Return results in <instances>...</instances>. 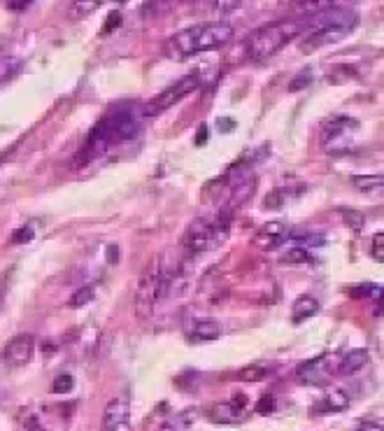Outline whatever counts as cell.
<instances>
[{"label":"cell","instance_id":"6da1fadb","mask_svg":"<svg viewBox=\"0 0 384 431\" xmlns=\"http://www.w3.org/2000/svg\"><path fill=\"white\" fill-rule=\"evenodd\" d=\"M143 112H138L131 105H119L112 112H107L98 124L91 128V133L84 140V147L77 154L75 164L84 166L91 159L100 157L107 150L117 147L119 143H128L143 131Z\"/></svg>","mask_w":384,"mask_h":431},{"label":"cell","instance_id":"7a4b0ae2","mask_svg":"<svg viewBox=\"0 0 384 431\" xmlns=\"http://www.w3.org/2000/svg\"><path fill=\"white\" fill-rule=\"evenodd\" d=\"M235 28L226 21H205L191 28H184L168 37L165 42V56L172 61H187L203 51L221 49L233 40Z\"/></svg>","mask_w":384,"mask_h":431},{"label":"cell","instance_id":"3957f363","mask_svg":"<svg viewBox=\"0 0 384 431\" xmlns=\"http://www.w3.org/2000/svg\"><path fill=\"white\" fill-rule=\"evenodd\" d=\"M303 33V19H282L256 28L245 40V56L249 61H266Z\"/></svg>","mask_w":384,"mask_h":431},{"label":"cell","instance_id":"277c9868","mask_svg":"<svg viewBox=\"0 0 384 431\" xmlns=\"http://www.w3.org/2000/svg\"><path fill=\"white\" fill-rule=\"evenodd\" d=\"M168 275L170 271L165 268L163 254H156L138 280V289H136L138 317H143V319L152 317L154 308H156V304L163 299L165 292H168Z\"/></svg>","mask_w":384,"mask_h":431},{"label":"cell","instance_id":"5b68a950","mask_svg":"<svg viewBox=\"0 0 384 431\" xmlns=\"http://www.w3.org/2000/svg\"><path fill=\"white\" fill-rule=\"evenodd\" d=\"M230 231V220L228 215L214 217V220H194L187 227L182 236L184 249H189L191 254L208 252V249L219 247L223 240L228 238Z\"/></svg>","mask_w":384,"mask_h":431},{"label":"cell","instance_id":"8992f818","mask_svg":"<svg viewBox=\"0 0 384 431\" xmlns=\"http://www.w3.org/2000/svg\"><path fill=\"white\" fill-rule=\"evenodd\" d=\"M201 87H203V77L198 73L184 75L182 80L172 82L168 89H163L158 96H154L140 112H143V117H158L161 112L170 110L172 105H177L179 100L187 98L189 94H194L196 89H201Z\"/></svg>","mask_w":384,"mask_h":431},{"label":"cell","instance_id":"52a82bcc","mask_svg":"<svg viewBox=\"0 0 384 431\" xmlns=\"http://www.w3.org/2000/svg\"><path fill=\"white\" fill-rule=\"evenodd\" d=\"M358 133V121L351 117H333L331 121H326L322 128V147L326 154L333 157H340L347 154L354 147V136Z\"/></svg>","mask_w":384,"mask_h":431},{"label":"cell","instance_id":"ba28073f","mask_svg":"<svg viewBox=\"0 0 384 431\" xmlns=\"http://www.w3.org/2000/svg\"><path fill=\"white\" fill-rule=\"evenodd\" d=\"M100 431H131V398L117 394L102 408Z\"/></svg>","mask_w":384,"mask_h":431},{"label":"cell","instance_id":"9c48e42d","mask_svg":"<svg viewBox=\"0 0 384 431\" xmlns=\"http://www.w3.org/2000/svg\"><path fill=\"white\" fill-rule=\"evenodd\" d=\"M338 357L340 355L324 352L315 359H307L296 369V380L303 385H324L331 378V373H336V366H331V362H336Z\"/></svg>","mask_w":384,"mask_h":431},{"label":"cell","instance_id":"30bf717a","mask_svg":"<svg viewBox=\"0 0 384 431\" xmlns=\"http://www.w3.org/2000/svg\"><path fill=\"white\" fill-rule=\"evenodd\" d=\"M35 352V338L30 333H19V336L10 338L3 347V362L10 369H21L33 359Z\"/></svg>","mask_w":384,"mask_h":431},{"label":"cell","instance_id":"8fae6325","mask_svg":"<svg viewBox=\"0 0 384 431\" xmlns=\"http://www.w3.org/2000/svg\"><path fill=\"white\" fill-rule=\"evenodd\" d=\"M289 238H291L289 227L280 220H273L259 229V234L254 236V245L259 249H264V252H273V249L284 245Z\"/></svg>","mask_w":384,"mask_h":431},{"label":"cell","instance_id":"7c38bea8","mask_svg":"<svg viewBox=\"0 0 384 431\" xmlns=\"http://www.w3.org/2000/svg\"><path fill=\"white\" fill-rule=\"evenodd\" d=\"M354 401V394H351L349 389H331L326 392V394L319 398V401L312 406L310 415H329V413H342V410L349 408V403Z\"/></svg>","mask_w":384,"mask_h":431},{"label":"cell","instance_id":"4fadbf2b","mask_svg":"<svg viewBox=\"0 0 384 431\" xmlns=\"http://www.w3.org/2000/svg\"><path fill=\"white\" fill-rule=\"evenodd\" d=\"M368 362H370V352L363 350V347H356V350H349L340 355L336 364V373L338 376H351V373L361 371Z\"/></svg>","mask_w":384,"mask_h":431},{"label":"cell","instance_id":"5bb4252c","mask_svg":"<svg viewBox=\"0 0 384 431\" xmlns=\"http://www.w3.org/2000/svg\"><path fill=\"white\" fill-rule=\"evenodd\" d=\"M221 324L214 319H198L189 326V340L194 343H208V340H217L221 336Z\"/></svg>","mask_w":384,"mask_h":431},{"label":"cell","instance_id":"9a60e30c","mask_svg":"<svg viewBox=\"0 0 384 431\" xmlns=\"http://www.w3.org/2000/svg\"><path fill=\"white\" fill-rule=\"evenodd\" d=\"M319 301L315 299V296H300V299H296V304H293L291 308V322L293 324H303V322L312 319L315 315L319 313Z\"/></svg>","mask_w":384,"mask_h":431},{"label":"cell","instance_id":"2e32d148","mask_svg":"<svg viewBox=\"0 0 384 431\" xmlns=\"http://www.w3.org/2000/svg\"><path fill=\"white\" fill-rule=\"evenodd\" d=\"M351 184L356 186L358 191H380L382 184H384V177L382 175H354L351 177Z\"/></svg>","mask_w":384,"mask_h":431},{"label":"cell","instance_id":"e0dca14e","mask_svg":"<svg viewBox=\"0 0 384 431\" xmlns=\"http://www.w3.org/2000/svg\"><path fill=\"white\" fill-rule=\"evenodd\" d=\"M340 215L345 217V224L354 231V234H358L363 227H366V215L363 212H358L354 208H340Z\"/></svg>","mask_w":384,"mask_h":431},{"label":"cell","instance_id":"ac0fdd59","mask_svg":"<svg viewBox=\"0 0 384 431\" xmlns=\"http://www.w3.org/2000/svg\"><path fill=\"white\" fill-rule=\"evenodd\" d=\"M315 256L307 247H293L289 252L282 254V263H312Z\"/></svg>","mask_w":384,"mask_h":431},{"label":"cell","instance_id":"d6986e66","mask_svg":"<svg viewBox=\"0 0 384 431\" xmlns=\"http://www.w3.org/2000/svg\"><path fill=\"white\" fill-rule=\"evenodd\" d=\"M93 299H95V287L86 285V287H82L77 294H73V299H70V308H82V306L91 304Z\"/></svg>","mask_w":384,"mask_h":431},{"label":"cell","instance_id":"ffe728a7","mask_svg":"<svg viewBox=\"0 0 384 431\" xmlns=\"http://www.w3.org/2000/svg\"><path fill=\"white\" fill-rule=\"evenodd\" d=\"M266 376H268V369H264V366H247V369H242L238 373V378H240V380H245V382L264 380Z\"/></svg>","mask_w":384,"mask_h":431},{"label":"cell","instance_id":"44dd1931","mask_svg":"<svg viewBox=\"0 0 384 431\" xmlns=\"http://www.w3.org/2000/svg\"><path fill=\"white\" fill-rule=\"evenodd\" d=\"M75 387V378L70 376V373H63V376H59L54 380V385H51V392L54 394H68V392H73Z\"/></svg>","mask_w":384,"mask_h":431},{"label":"cell","instance_id":"7402d4cb","mask_svg":"<svg viewBox=\"0 0 384 431\" xmlns=\"http://www.w3.org/2000/svg\"><path fill=\"white\" fill-rule=\"evenodd\" d=\"M354 299H358V296H370V299H375L377 304L382 301V287L380 285H363V287H354L349 292Z\"/></svg>","mask_w":384,"mask_h":431},{"label":"cell","instance_id":"603a6c76","mask_svg":"<svg viewBox=\"0 0 384 431\" xmlns=\"http://www.w3.org/2000/svg\"><path fill=\"white\" fill-rule=\"evenodd\" d=\"M284 201H286V191L284 189H273L271 194L266 196L264 208L266 210H280L282 205H284Z\"/></svg>","mask_w":384,"mask_h":431},{"label":"cell","instance_id":"cb8c5ba5","mask_svg":"<svg viewBox=\"0 0 384 431\" xmlns=\"http://www.w3.org/2000/svg\"><path fill=\"white\" fill-rule=\"evenodd\" d=\"M33 236H35L33 224H26L24 229H19V231H15V234H12V243H15V245H24V243L33 240Z\"/></svg>","mask_w":384,"mask_h":431},{"label":"cell","instance_id":"d4e9b609","mask_svg":"<svg viewBox=\"0 0 384 431\" xmlns=\"http://www.w3.org/2000/svg\"><path fill=\"white\" fill-rule=\"evenodd\" d=\"M275 410V396L273 394H264L256 401V413L259 415H271Z\"/></svg>","mask_w":384,"mask_h":431},{"label":"cell","instance_id":"484cf974","mask_svg":"<svg viewBox=\"0 0 384 431\" xmlns=\"http://www.w3.org/2000/svg\"><path fill=\"white\" fill-rule=\"evenodd\" d=\"M331 3H293V10L296 12H307V15H317V12H322L329 8Z\"/></svg>","mask_w":384,"mask_h":431},{"label":"cell","instance_id":"4316f807","mask_svg":"<svg viewBox=\"0 0 384 431\" xmlns=\"http://www.w3.org/2000/svg\"><path fill=\"white\" fill-rule=\"evenodd\" d=\"M370 254H373L375 261H384V236L375 234L373 243H370Z\"/></svg>","mask_w":384,"mask_h":431},{"label":"cell","instance_id":"83f0119b","mask_svg":"<svg viewBox=\"0 0 384 431\" xmlns=\"http://www.w3.org/2000/svg\"><path fill=\"white\" fill-rule=\"evenodd\" d=\"M98 8H100L98 0H91V3H73V5H70V10H73L75 15H89V12H93Z\"/></svg>","mask_w":384,"mask_h":431},{"label":"cell","instance_id":"f1b7e54d","mask_svg":"<svg viewBox=\"0 0 384 431\" xmlns=\"http://www.w3.org/2000/svg\"><path fill=\"white\" fill-rule=\"evenodd\" d=\"M310 82H312V73L310 70H303V73H300L296 80L291 82V91H300V89H305Z\"/></svg>","mask_w":384,"mask_h":431},{"label":"cell","instance_id":"f546056e","mask_svg":"<svg viewBox=\"0 0 384 431\" xmlns=\"http://www.w3.org/2000/svg\"><path fill=\"white\" fill-rule=\"evenodd\" d=\"M117 26H121V15H119V12H112V15H110V21H105V26H102L100 33H102V35H110L112 30L117 28Z\"/></svg>","mask_w":384,"mask_h":431},{"label":"cell","instance_id":"4dcf8cb0","mask_svg":"<svg viewBox=\"0 0 384 431\" xmlns=\"http://www.w3.org/2000/svg\"><path fill=\"white\" fill-rule=\"evenodd\" d=\"M298 243H303V245H312V247H322L324 245V236H300L296 238Z\"/></svg>","mask_w":384,"mask_h":431},{"label":"cell","instance_id":"1f68e13d","mask_svg":"<svg viewBox=\"0 0 384 431\" xmlns=\"http://www.w3.org/2000/svg\"><path fill=\"white\" fill-rule=\"evenodd\" d=\"M217 126H219L223 133H230V131H233V126H235V121L228 119V117H221L219 121H217Z\"/></svg>","mask_w":384,"mask_h":431},{"label":"cell","instance_id":"d6a6232c","mask_svg":"<svg viewBox=\"0 0 384 431\" xmlns=\"http://www.w3.org/2000/svg\"><path fill=\"white\" fill-rule=\"evenodd\" d=\"M205 143H208V126H201V128H198V133H196V145L198 147H203Z\"/></svg>","mask_w":384,"mask_h":431},{"label":"cell","instance_id":"836d02e7","mask_svg":"<svg viewBox=\"0 0 384 431\" xmlns=\"http://www.w3.org/2000/svg\"><path fill=\"white\" fill-rule=\"evenodd\" d=\"M354 431H384V427L380 422H366V424H361V427L354 429Z\"/></svg>","mask_w":384,"mask_h":431},{"label":"cell","instance_id":"e575fe53","mask_svg":"<svg viewBox=\"0 0 384 431\" xmlns=\"http://www.w3.org/2000/svg\"><path fill=\"white\" fill-rule=\"evenodd\" d=\"M24 431H44V429L40 427V422H37V417H30V420L24 424Z\"/></svg>","mask_w":384,"mask_h":431},{"label":"cell","instance_id":"d590c367","mask_svg":"<svg viewBox=\"0 0 384 431\" xmlns=\"http://www.w3.org/2000/svg\"><path fill=\"white\" fill-rule=\"evenodd\" d=\"M28 8H30V3H8V10H15V12H24Z\"/></svg>","mask_w":384,"mask_h":431}]
</instances>
